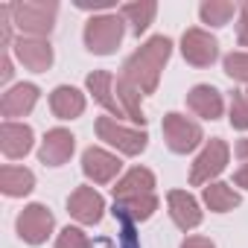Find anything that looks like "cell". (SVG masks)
I'll return each mask as SVG.
<instances>
[{
    "instance_id": "cell-13",
    "label": "cell",
    "mask_w": 248,
    "mask_h": 248,
    "mask_svg": "<svg viewBox=\"0 0 248 248\" xmlns=\"http://www.w3.org/2000/svg\"><path fill=\"white\" fill-rule=\"evenodd\" d=\"M35 102H38V88L32 82H21V85L9 88L3 93V99H0V111H3L6 120L9 117H24V114H30L35 108Z\"/></svg>"
},
{
    "instance_id": "cell-34",
    "label": "cell",
    "mask_w": 248,
    "mask_h": 248,
    "mask_svg": "<svg viewBox=\"0 0 248 248\" xmlns=\"http://www.w3.org/2000/svg\"><path fill=\"white\" fill-rule=\"evenodd\" d=\"M233 181H236V187H245V190H248V164L236 172V178H233Z\"/></svg>"
},
{
    "instance_id": "cell-30",
    "label": "cell",
    "mask_w": 248,
    "mask_h": 248,
    "mask_svg": "<svg viewBox=\"0 0 248 248\" xmlns=\"http://www.w3.org/2000/svg\"><path fill=\"white\" fill-rule=\"evenodd\" d=\"M236 38H239L242 47H248V3H245L242 12H239V30H236Z\"/></svg>"
},
{
    "instance_id": "cell-36",
    "label": "cell",
    "mask_w": 248,
    "mask_h": 248,
    "mask_svg": "<svg viewBox=\"0 0 248 248\" xmlns=\"http://www.w3.org/2000/svg\"><path fill=\"white\" fill-rule=\"evenodd\" d=\"M245 93H248V91H245Z\"/></svg>"
},
{
    "instance_id": "cell-6",
    "label": "cell",
    "mask_w": 248,
    "mask_h": 248,
    "mask_svg": "<svg viewBox=\"0 0 248 248\" xmlns=\"http://www.w3.org/2000/svg\"><path fill=\"white\" fill-rule=\"evenodd\" d=\"M228 155H231L228 143H225L222 138H210V140H207V146L202 149V155L193 161V170H190V184H193V187L210 184V178H216V175L225 170Z\"/></svg>"
},
{
    "instance_id": "cell-20",
    "label": "cell",
    "mask_w": 248,
    "mask_h": 248,
    "mask_svg": "<svg viewBox=\"0 0 248 248\" xmlns=\"http://www.w3.org/2000/svg\"><path fill=\"white\" fill-rule=\"evenodd\" d=\"M35 187V175L24 167H12L6 164L3 170H0V190H3L6 196H27L30 190Z\"/></svg>"
},
{
    "instance_id": "cell-8",
    "label": "cell",
    "mask_w": 248,
    "mask_h": 248,
    "mask_svg": "<svg viewBox=\"0 0 248 248\" xmlns=\"http://www.w3.org/2000/svg\"><path fill=\"white\" fill-rule=\"evenodd\" d=\"M181 53H184V59H187L190 64L207 67V64H213L216 56H219V41H216L210 32L193 27V30H187L184 38H181Z\"/></svg>"
},
{
    "instance_id": "cell-5",
    "label": "cell",
    "mask_w": 248,
    "mask_h": 248,
    "mask_svg": "<svg viewBox=\"0 0 248 248\" xmlns=\"http://www.w3.org/2000/svg\"><path fill=\"white\" fill-rule=\"evenodd\" d=\"M96 135H99V140L117 146L123 155H140V152L146 149V140H149L146 132L120 126L114 117H99V120H96Z\"/></svg>"
},
{
    "instance_id": "cell-7",
    "label": "cell",
    "mask_w": 248,
    "mask_h": 248,
    "mask_svg": "<svg viewBox=\"0 0 248 248\" xmlns=\"http://www.w3.org/2000/svg\"><path fill=\"white\" fill-rule=\"evenodd\" d=\"M53 225H56V219H53V213H50L44 204H27V207L21 210V216H18V233H21V239L30 242V245L47 242Z\"/></svg>"
},
{
    "instance_id": "cell-21",
    "label": "cell",
    "mask_w": 248,
    "mask_h": 248,
    "mask_svg": "<svg viewBox=\"0 0 248 248\" xmlns=\"http://www.w3.org/2000/svg\"><path fill=\"white\" fill-rule=\"evenodd\" d=\"M155 12H158V6L152 3V0H140V3H126V6H123L120 18L132 24V32H135V35H140V32L149 30V24L155 21Z\"/></svg>"
},
{
    "instance_id": "cell-17",
    "label": "cell",
    "mask_w": 248,
    "mask_h": 248,
    "mask_svg": "<svg viewBox=\"0 0 248 248\" xmlns=\"http://www.w3.org/2000/svg\"><path fill=\"white\" fill-rule=\"evenodd\" d=\"M149 193H155V175L149 170H143V167H135V170H129L126 175L117 181L114 202L132 199V196H149Z\"/></svg>"
},
{
    "instance_id": "cell-22",
    "label": "cell",
    "mask_w": 248,
    "mask_h": 248,
    "mask_svg": "<svg viewBox=\"0 0 248 248\" xmlns=\"http://www.w3.org/2000/svg\"><path fill=\"white\" fill-rule=\"evenodd\" d=\"M140 91L135 88V85H129L126 79H117V99H120V105H123V111H126V117L132 120V123H146V114H143V108H140Z\"/></svg>"
},
{
    "instance_id": "cell-29",
    "label": "cell",
    "mask_w": 248,
    "mask_h": 248,
    "mask_svg": "<svg viewBox=\"0 0 248 248\" xmlns=\"http://www.w3.org/2000/svg\"><path fill=\"white\" fill-rule=\"evenodd\" d=\"M56 248H93V242L79 231V228H64L62 233H59V239H56Z\"/></svg>"
},
{
    "instance_id": "cell-1",
    "label": "cell",
    "mask_w": 248,
    "mask_h": 248,
    "mask_svg": "<svg viewBox=\"0 0 248 248\" xmlns=\"http://www.w3.org/2000/svg\"><path fill=\"white\" fill-rule=\"evenodd\" d=\"M172 53V41L167 35H152L140 50H135L129 56V62L123 64V79L129 85H135L140 93H152L158 88L161 70L170 62Z\"/></svg>"
},
{
    "instance_id": "cell-31",
    "label": "cell",
    "mask_w": 248,
    "mask_h": 248,
    "mask_svg": "<svg viewBox=\"0 0 248 248\" xmlns=\"http://www.w3.org/2000/svg\"><path fill=\"white\" fill-rule=\"evenodd\" d=\"M9 79H12V59L3 50V56H0V82H9Z\"/></svg>"
},
{
    "instance_id": "cell-24",
    "label": "cell",
    "mask_w": 248,
    "mask_h": 248,
    "mask_svg": "<svg viewBox=\"0 0 248 248\" xmlns=\"http://www.w3.org/2000/svg\"><path fill=\"white\" fill-rule=\"evenodd\" d=\"M114 210L132 216L135 222H143V219H149V216L158 210V199H155V193H149V196H132V199H120V202H114Z\"/></svg>"
},
{
    "instance_id": "cell-19",
    "label": "cell",
    "mask_w": 248,
    "mask_h": 248,
    "mask_svg": "<svg viewBox=\"0 0 248 248\" xmlns=\"http://www.w3.org/2000/svg\"><path fill=\"white\" fill-rule=\"evenodd\" d=\"M50 108L59 120H73L85 111V96L70 88V85H59L53 93H50Z\"/></svg>"
},
{
    "instance_id": "cell-14",
    "label": "cell",
    "mask_w": 248,
    "mask_h": 248,
    "mask_svg": "<svg viewBox=\"0 0 248 248\" xmlns=\"http://www.w3.org/2000/svg\"><path fill=\"white\" fill-rule=\"evenodd\" d=\"M0 149L6 158H24L32 149V129L27 123H12L6 120L0 129Z\"/></svg>"
},
{
    "instance_id": "cell-26",
    "label": "cell",
    "mask_w": 248,
    "mask_h": 248,
    "mask_svg": "<svg viewBox=\"0 0 248 248\" xmlns=\"http://www.w3.org/2000/svg\"><path fill=\"white\" fill-rule=\"evenodd\" d=\"M114 219H117V236H120V242H117V248H140V236H138V228H135V219L132 216H126V213H120V210H114Z\"/></svg>"
},
{
    "instance_id": "cell-32",
    "label": "cell",
    "mask_w": 248,
    "mask_h": 248,
    "mask_svg": "<svg viewBox=\"0 0 248 248\" xmlns=\"http://www.w3.org/2000/svg\"><path fill=\"white\" fill-rule=\"evenodd\" d=\"M181 248H216V245H213L207 236H187Z\"/></svg>"
},
{
    "instance_id": "cell-9",
    "label": "cell",
    "mask_w": 248,
    "mask_h": 248,
    "mask_svg": "<svg viewBox=\"0 0 248 248\" xmlns=\"http://www.w3.org/2000/svg\"><path fill=\"white\" fill-rule=\"evenodd\" d=\"M67 210L76 222L82 225H96L102 219V210H105V202L102 196L93 190V187H76L67 199Z\"/></svg>"
},
{
    "instance_id": "cell-23",
    "label": "cell",
    "mask_w": 248,
    "mask_h": 248,
    "mask_svg": "<svg viewBox=\"0 0 248 248\" xmlns=\"http://www.w3.org/2000/svg\"><path fill=\"white\" fill-rule=\"evenodd\" d=\"M204 204L216 213H225V210H233L239 204V193L231 187V184H222V181H213L210 187H204Z\"/></svg>"
},
{
    "instance_id": "cell-3",
    "label": "cell",
    "mask_w": 248,
    "mask_h": 248,
    "mask_svg": "<svg viewBox=\"0 0 248 248\" xmlns=\"http://www.w3.org/2000/svg\"><path fill=\"white\" fill-rule=\"evenodd\" d=\"M123 41V18L120 15H99L85 24V47L93 56H111Z\"/></svg>"
},
{
    "instance_id": "cell-15",
    "label": "cell",
    "mask_w": 248,
    "mask_h": 248,
    "mask_svg": "<svg viewBox=\"0 0 248 248\" xmlns=\"http://www.w3.org/2000/svg\"><path fill=\"white\" fill-rule=\"evenodd\" d=\"M167 202H170V216H172V222H175L181 231H193V228L202 222L199 202H196L190 193H184V190H172V193L167 196Z\"/></svg>"
},
{
    "instance_id": "cell-27",
    "label": "cell",
    "mask_w": 248,
    "mask_h": 248,
    "mask_svg": "<svg viewBox=\"0 0 248 248\" xmlns=\"http://www.w3.org/2000/svg\"><path fill=\"white\" fill-rule=\"evenodd\" d=\"M231 126L248 129V93L245 91H233L231 96Z\"/></svg>"
},
{
    "instance_id": "cell-35",
    "label": "cell",
    "mask_w": 248,
    "mask_h": 248,
    "mask_svg": "<svg viewBox=\"0 0 248 248\" xmlns=\"http://www.w3.org/2000/svg\"><path fill=\"white\" fill-rule=\"evenodd\" d=\"M236 158H242V161H248V138H242V140L236 143Z\"/></svg>"
},
{
    "instance_id": "cell-10",
    "label": "cell",
    "mask_w": 248,
    "mask_h": 248,
    "mask_svg": "<svg viewBox=\"0 0 248 248\" xmlns=\"http://www.w3.org/2000/svg\"><path fill=\"white\" fill-rule=\"evenodd\" d=\"M120 158L117 155H111V152H105V149H99V146H88L85 149V155H82V170H85V175L93 181V184H108V181H114V175L120 172Z\"/></svg>"
},
{
    "instance_id": "cell-33",
    "label": "cell",
    "mask_w": 248,
    "mask_h": 248,
    "mask_svg": "<svg viewBox=\"0 0 248 248\" xmlns=\"http://www.w3.org/2000/svg\"><path fill=\"white\" fill-rule=\"evenodd\" d=\"M76 6L79 9H108L111 0H93V3H91V0H76Z\"/></svg>"
},
{
    "instance_id": "cell-37",
    "label": "cell",
    "mask_w": 248,
    "mask_h": 248,
    "mask_svg": "<svg viewBox=\"0 0 248 248\" xmlns=\"http://www.w3.org/2000/svg\"><path fill=\"white\" fill-rule=\"evenodd\" d=\"M108 248H111V245H108Z\"/></svg>"
},
{
    "instance_id": "cell-28",
    "label": "cell",
    "mask_w": 248,
    "mask_h": 248,
    "mask_svg": "<svg viewBox=\"0 0 248 248\" xmlns=\"http://www.w3.org/2000/svg\"><path fill=\"white\" fill-rule=\"evenodd\" d=\"M225 73L236 82H248V53H228L225 56Z\"/></svg>"
},
{
    "instance_id": "cell-2",
    "label": "cell",
    "mask_w": 248,
    "mask_h": 248,
    "mask_svg": "<svg viewBox=\"0 0 248 248\" xmlns=\"http://www.w3.org/2000/svg\"><path fill=\"white\" fill-rule=\"evenodd\" d=\"M9 12H12V24L27 35V38H44L50 35L53 24H56V15H59V3H9Z\"/></svg>"
},
{
    "instance_id": "cell-11",
    "label": "cell",
    "mask_w": 248,
    "mask_h": 248,
    "mask_svg": "<svg viewBox=\"0 0 248 248\" xmlns=\"http://www.w3.org/2000/svg\"><path fill=\"white\" fill-rule=\"evenodd\" d=\"M15 56L24 62V67L35 70V73H44L53 64V47L44 38H27V35H21L15 41Z\"/></svg>"
},
{
    "instance_id": "cell-18",
    "label": "cell",
    "mask_w": 248,
    "mask_h": 248,
    "mask_svg": "<svg viewBox=\"0 0 248 248\" xmlns=\"http://www.w3.org/2000/svg\"><path fill=\"white\" fill-rule=\"evenodd\" d=\"M187 105L204 117V120H216L222 117V93L213 88V85H196L190 93H187Z\"/></svg>"
},
{
    "instance_id": "cell-4",
    "label": "cell",
    "mask_w": 248,
    "mask_h": 248,
    "mask_svg": "<svg viewBox=\"0 0 248 248\" xmlns=\"http://www.w3.org/2000/svg\"><path fill=\"white\" fill-rule=\"evenodd\" d=\"M164 138H167V146H170L172 152H178V155L193 152V149L204 140L199 123H193L190 117L175 114V111L164 117Z\"/></svg>"
},
{
    "instance_id": "cell-16",
    "label": "cell",
    "mask_w": 248,
    "mask_h": 248,
    "mask_svg": "<svg viewBox=\"0 0 248 248\" xmlns=\"http://www.w3.org/2000/svg\"><path fill=\"white\" fill-rule=\"evenodd\" d=\"M85 85H88V91L93 93V99H96L102 108H108V111L117 114V117H126V111H123V105H120V99H117V93H114V76H111L108 70H93V73L85 79Z\"/></svg>"
},
{
    "instance_id": "cell-12",
    "label": "cell",
    "mask_w": 248,
    "mask_h": 248,
    "mask_svg": "<svg viewBox=\"0 0 248 248\" xmlns=\"http://www.w3.org/2000/svg\"><path fill=\"white\" fill-rule=\"evenodd\" d=\"M73 146H76V138L67 132V129H50L41 140V164L47 167H62L70 155H73Z\"/></svg>"
},
{
    "instance_id": "cell-25",
    "label": "cell",
    "mask_w": 248,
    "mask_h": 248,
    "mask_svg": "<svg viewBox=\"0 0 248 248\" xmlns=\"http://www.w3.org/2000/svg\"><path fill=\"white\" fill-rule=\"evenodd\" d=\"M199 15L210 27H225L233 18V3H225V0H207V3H202Z\"/></svg>"
}]
</instances>
